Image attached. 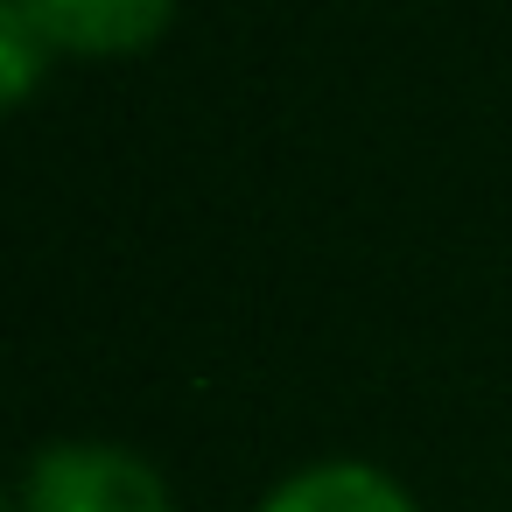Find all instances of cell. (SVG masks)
<instances>
[{"instance_id":"obj_1","label":"cell","mask_w":512,"mask_h":512,"mask_svg":"<svg viewBox=\"0 0 512 512\" xmlns=\"http://www.w3.org/2000/svg\"><path fill=\"white\" fill-rule=\"evenodd\" d=\"M22 512H176L155 463L113 442H57L22 477Z\"/></svg>"},{"instance_id":"obj_2","label":"cell","mask_w":512,"mask_h":512,"mask_svg":"<svg viewBox=\"0 0 512 512\" xmlns=\"http://www.w3.org/2000/svg\"><path fill=\"white\" fill-rule=\"evenodd\" d=\"M22 15L43 29L50 50H71V57H134L148 50L176 0H22Z\"/></svg>"},{"instance_id":"obj_3","label":"cell","mask_w":512,"mask_h":512,"mask_svg":"<svg viewBox=\"0 0 512 512\" xmlns=\"http://www.w3.org/2000/svg\"><path fill=\"white\" fill-rule=\"evenodd\" d=\"M260 512H414V498L372 463H309L274 484Z\"/></svg>"},{"instance_id":"obj_4","label":"cell","mask_w":512,"mask_h":512,"mask_svg":"<svg viewBox=\"0 0 512 512\" xmlns=\"http://www.w3.org/2000/svg\"><path fill=\"white\" fill-rule=\"evenodd\" d=\"M43 64H50L43 29L22 15V0H0V106H22L36 92Z\"/></svg>"},{"instance_id":"obj_5","label":"cell","mask_w":512,"mask_h":512,"mask_svg":"<svg viewBox=\"0 0 512 512\" xmlns=\"http://www.w3.org/2000/svg\"><path fill=\"white\" fill-rule=\"evenodd\" d=\"M0 512H8V498H0Z\"/></svg>"}]
</instances>
